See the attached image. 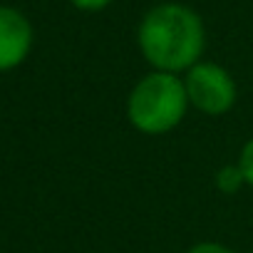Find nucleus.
<instances>
[{
	"label": "nucleus",
	"instance_id": "f257e3e1",
	"mask_svg": "<svg viewBox=\"0 0 253 253\" xmlns=\"http://www.w3.org/2000/svg\"><path fill=\"white\" fill-rule=\"evenodd\" d=\"M137 47L147 65L157 72H189L196 62H201L206 50L204 20L184 3H159L139 20Z\"/></svg>",
	"mask_w": 253,
	"mask_h": 253
},
{
	"label": "nucleus",
	"instance_id": "f03ea898",
	"mask_svg": "<svg viewBox=\"0 0 253 253\" xmlns=\"http://www.w3.org/2000/svg\"><path fill=\"white\" fill-rule=\"evenodd\" d=\"M184 77L169 72H147L126 97V122L139 134L162 137L174 132L189 112Z\"/></svg>",
	"mask_w": 253,
	"mask_h": 253
},
{
	"label": "nucleus",
	"instance_id": "7ed1b4c3",
	"mask_svg": "<svg viewBox=\"0 0 253 253\" xmlns=\"http://www.w3.org/2000/svg\"><path fill=\"white\" fill-rule=\"evenodd\" d=\"M184 87H186L189 104L206 117L228 114L238 99L233 75L223 65L209 60H201L189 72H184Z\"/></svg>",
	"mask_w": 253,
	"mask_h": 253
},
{
	"label": "nucleus",
	"instance_id": "20e7f679",
	"mask_svg": "<svg viewBox=\"0 0 253 253\" xmlns=\"http://www.w3.org/2000/svg\"><path fill=\"white\" fill-rule=\"evenodd\" d=\"M33 50L30 20L8 5H0V72H8L25 62Z\"/></svg>",
	"mask_w": 253,
	"mask_h": 253
},
{
	"label": "nucleus",
	"instance_id": "39448f33",
	"mask_svg": "<svg viewBox=\"0 0 253 253\" xmlns=\"http://www.w3.org/2000/svg\"><path fill=\"white\" fill-rule=\"evenodd\" d=\"M213 186H216L223 196H233V194H238V191L246 186V179H243V171H241L238 162H236V164H226V167H221V169L216 171V176H213Z\"/></svg>",
	"mask_w": 253,
	"mask_h": 253
},
{
	"label": "nucleus",
	"instance_id": "423d86ee",
	"mask_svg": "<svg viewBox=\"0 0 253 253\" xmlns=\"http://www.w3.org/2000/svg\"><path fill=\"white\" fill-rule=\"evenodd\" d=\"M238 167H241V171H243L246 186H251V189H253V137L243 144L241 157H238Z\"/></svg>",
	"mask_w": 253,
	"mask_h": 253
},
{
	"label": "nucleus",
	"instance_id": "0eeeda50",
	"mask_svg": "<svg viewBox=\"0 0 253 253\" xmlns=\"http://www.w3.org/2000/svg\"><path fill=\"white\" fill-rule=\"evenodd\" d=\"M114 0H70V5L82 10V13H99V10H107Z\"/></svg>",
	"mask_w": 253,
	"mask_h": 253
},
{
	"label": "nucleus",
	"instance_id": "6e6552de",
	"mask_svg": "<svg viewBox=\"0 0 253 253\" xmlns=\"http://www.w3.org/2000/svg\"><path fill=\"white\" fill-rule=\"evenodd\" d=\"M186 253H233V251L228 246H223V243H216V241H199Z\"/></svg>",
	"mask_w": 253,
	"mask_h": 253
},
{
	"label": "nucleus",
	"instance_id": "1a4fd4ad",
	"mask_svg": "<svg viewBox=\"0 0 253 253\" xmlns=\"http://www.w3.org/2000/svg\"><path fill=\"white\" fill-rule=\"evenodd\" d=\"M248 253H253V251H248Z\"/></svg>",
	"mask_w": 253,
	"mask_h": 253
}]
</instances>
